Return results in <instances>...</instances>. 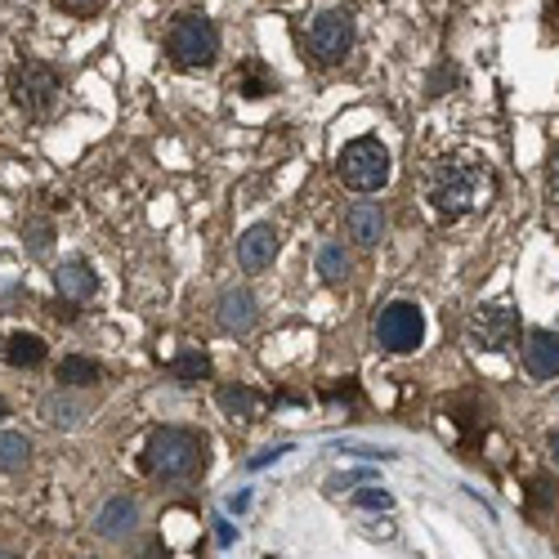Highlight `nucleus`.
<instances>
[{"mask_svg": "<svg viewBox=\"0 0 559 559\" xmlns=\"http://www.w3.org/2000/svg\"><path fill=\"white\" fill-rule=\"evenodd\" d=\"M492 193V183H488V170L471 157H443L435 162L430 170V183H426V198L430 206L443 215V219H461V215H471L488 202Z\"/></svg>", "mask_w": 559, "mask_h": 559, "instance_id": "obj_1", "label": "nucleus"}, {"mask_svg": "<svg viewBox=\"0 0 559 559\" xmlns=\"http://www.w3.org/2000/svg\"><path fill=\"white\" fill-rule=\"evenodd\" d=\"M206 461V439L198 430H183V426H162L148 435L144 443V471L153 479L179 484V479H193Z\"/></svg>", "mask_w": 559, "mask_h": 559, "instance_id": "obj_2", "label": "nucleus"}, {"mask_svg": "<svg viewBox=\"0 0 559 559\" xmlns=\"http://www.w3.org/2000/svg\"><path fill=\"white\" fill-rule=\"evenodd\" d=\"M10 95L14 104L32 117V121H50L63 104V81L55 68H45L40 59H23L14 68V81H10Z\"/></svg>", "mask_w": 559, "mask_h": 559, "instance_id": "obj_3", "label": "nucleus"}, {"mask_svg": "<svg viewBox=\"0 0 559 559\" xmlns=\"http://www.w3.org/2000/svg\"><path fill=\"white\" fill-rule=\"evenodd\" d=\"M166 55L175 59V68H211L219 55L215 23L202 14H179L166 32Z\"/></svg>", "mask_w": 559, "mask_h": 559, "instance_id": "obj_4", "label": "nucleus"}, {"mask_svg": "<svg viewBox=\"0 0 559 559\" xmlns=\"http://www.w3.org/2000/svg\"><path fill=\"white\" fill-rule=\"evenodd\" d=\"M336 175L345 179V189L354 193H377L390 183V153L381 139H354L336 157Z\"/></svg>", "mask_w": 559, "mask_h": 559, "instance_id": "obj_5", "label": "nucleus"}, {"mask_svg": "<svg viewBox=\"0 0 559 559\" xmlns=\"http://www.w3.org/2000/svg\"><path fill=\"white\" fill-rule=\"evenodd\" d=\"M371 336H377V345L385 354H412L426 341V318L412 300H390L377 313V322H371Z\"/></svg>", "mask_w": 559, "mask_h": 559, "instance_id": "obj_6", "label": "nucleus"}, {"mask_svg": "<svg viewBox=\"0 0 559 559\" xmlns=\"http://www.w3.org/2000/svg\"><path fill=\"white\" fill-rule=\"evenodd\" d=\"M305 45L309 55L332 68V63H345V55L354 50V14L349 10H322L309 19V32H305Z\"/></svg>", "mask_w": 559, "mask_h": 559, "instance_id": "obj_7", "label": "nucleus"}, {"mask_svg": "<svg viewBox=\"0 0 559 559\" xmlns=\"http://www.w3.org/2000/svg\"><path fill=\"white\" fill-rule=\"evenodd\" d=\"M520 341V313L510 305H479L471 318V345L475 349H510Z\"/></svg>", "mask_w": 559, "mask_h": 559, "instance_id": "obj_8", "label": "nucleus"}, {"mask_svg": "<svg viewBox=\"0 0 559 559\" xmlns=\"http://www.w3.org/2000/svg\"><path fill=\"white\" fill-rule=\"evenodd\" d=\"M55 292H59V300H63L68 309H76V305H85V300H95L99 277H95V269H90L81 255H72V260H59V264H55Z\"/></svg>", "mask_w": 559, "mask_h": 559, "instance_id": "obj_9", "label": "nucleus"}, {"mask_svg": "<svg viewBox=\"0 0 559 559\" xmlns=\"http://www.w3.org/2000/svg\"><path fill=\"white\" fill-rule=\"evenodd\" d=\"M215 318H219V328H224L228 336H247L255 322H260L255 296H251L247 287H228V292H219V300H215Z\"/></svg>", "mask_w": 559, "mask_h": 559, "instance_id": "obj_10", "label": "nucleus"}, {"mask_svg": "<svg viewBox=\"0 0 559 559\" xmlns=\"http://www.w3.org/2000/svg\"><path fill=\"white\" fill-rule=\"evenodd\" d=\"M273 255H277V228H273V224H251L242 238H238V264H242L247 273L269 269Z\"/></svg>", "mask_w": 559, "mask_h": 559, "instance_id": "obj_11", "label": "nucleus"}, {"mask_svg": "<svg viewBox=\"0 0 559 559\" xmlns=\"http://www.w3.org/2000/svg\"><path fill=\"white\" fill-rule=\"evenodd\" d=\"M524 367L533 381H550L559 377V336L555 332H528L524 336Z\"/></svg>", "mask_w": 559, "mask_h": 559, "instance_id": "obj_12", "label": "nucleus"}, {"mask_svg": "<svg viewBox=\"0 0 559 559\" xmlns=\"http://www.w3.org/2000/svg\"><path fill=\"white\" fill-rule=\"evenodd\" d=\"M345 228H349V238L358 247H377L385 238V211L381 206H371V202H358L349 215H345Z\"/></svg>", "mask_w": 559, "mask_h": 559, "instance_id": "obj_13", "label": "nucleus"}, {"mask_svg": "<svg viewBox=\"0 0 559 559\" xmlns=\"http://www.w3.org/2000/svg\"><path fill=\"white\" fill-rule=\"evenodd\" d=\"M134 524H139V506H134L130 497H112V501L99 510V520H95V528H99L108 542L130 537V533H134Z\"/></svg>", "mask_w": 559, "mask_h": 559, "instance_id": "obj_14", "label": "nucleus"}, {"mask_svg": "<svg viewBox=\"0 0 559 559\" xmlns=\"http://www.w3.org/2000/svg\"><path fill=\"white\" fill-rule=\"evenodd\" d=\"M40 416H45L50 426H59V430H76L85 416H90V407H85V399H72L68 390H55V394H45Z\"/></svg>", "mask_w": 559, "mask_h": 559, "instance_id": "obj_15", "label": "nucleus"}, {"mask_svg": "<svg viewBox=\"0 0 559 559\" xmlns=\"http://www.w3.org/2000/svg\"><path fill=\"white\" fill-rule=\"evenodd\" d=\"M0 358L10 367H40L45 362V341L32 332H10L5 345H0Z\"/></svg>", "mask_w": 559, "mask_h": 559, "instance_id": "obj_16", "label": "nucleus"}, {"mask_svg": "<svg viewBox=\"0 0 559 559\" xmlns=\"http://www.w3.org/2000/svg\"><path fill=\"white\" fill-rule=\"evenodd\" d=\"M219 407L224 416H233V421H255V412H260V394L251 385H219Z\"/></svg>", "mask_w": 559, "mask_h": 559, "instance_id": "obj_17", "label": "nucleus"}, {"mask_svg": "<svg viewBox=\"0 0 559 559\" xmlns=\"http://www.w3.org/2000/svg\"><path fill=\"white\" fill-rule=\"evenodd\" d=\"M99 381V362H90L81 354H68L59 362V390H85V385H95Z\"/></svg>", "mask_w": 559, "mask_h": 559, "instance_id": "obj_18", "label": "nucleus"}, {"mask_svg": "<svg viewBox=\"0 0 559 559\" xmlns=\"http://www.w3.org/2000/svg\"><path fill=\"white\" fill-rule=\"evenodd\" d=\"M206 377H211V358L198 354V349L179 354V358L170 362V381H179V385H198V381H206Z\"/></svg>", "mask_w": 559, "mask_h": 559, "instance_id": "obj_19", "label": "nucleus"}, {"mask_svg": "<svg viewBox=\"0 0 559 559\" xmlns=\"http://www.w3.org/2000/svg\"><path fill=\"white\" fill-rule=\"evenodd\" d=\"M27 452H32V443H27L23 435L0 430V471H5V475L23 471V465H27Z\"/></svg>", "mask_w": 559, "mask_h": 559, "instance_id": "obj_20", "label": "nucleus"}, {"mask_svg": "<svg viewBox=\"0 0 559 559\" xmlns=\"http://www.w3.org/2000/svg\"><path fill=\"white\" fill-rule=\"evenodd\" d=\"M555 501H559L555 479H550V475H533V479H528V492H524V506L533 510V515H546Z\"/></svg>", "mask_w": 559, "mask_h": 559, "instance_id": "obj_21", "label": "nucleus"}, {"mask_svg": "<svg viewBox=\"0 0 559 559\" xmlns=\"http://www.w3.org/2000/svg\"><path fill=\"white\" fill-rule=\"evenodd\" d=\"M318 273L328 277V283H345L349 277V255H345V247H336V242H328L318 251Z\"/></svg>", "mask_w": 559, "mask_h": 559, "instance_id": "obj_22", "label": "nucleus"}, {"mask_svg": "<svg viewBox=\"0 0 559 559\" xmlns=\"http://www.w3.org/2000/svg\"><path fill=\"white\" fill-rule=\"evenodd\" d=\"M23 238H27V251H32V255H40L45 247H50V224H45V219L23 224Z\"/></svg>", "mask_w": 559, "mask_h": 559, "instance_id": "obj_23", "label": "nucleus"}, {"mask_svg": "<svg viewBox=\"0 0 559 559\" xmlns=\"http://www.w3.org/2000/svg\"><path fill=\"white\" fill-rule=\"evenodd\" d=\"M238 90H242L247 99H264V95H273V81H264V76H260V68H251V72L242 76V85H238Z\"/></svg>", "mask_w": 559, "mask_h": 559, "instance_id": "obj_24", "label": "nucleus"}, {"mask_svg": "<svg viewBox=\"0 0 559 559\" xmlns=\"http://www.w3.org/2000/svg\"><path fill=\"white\" fill-rule=\"evenodd\" d=\"M55 5L63 10V14H76V19H85V14H99L108 0H55Z\"/></svg>", "mask_w": 559, "mask_h": 559, "instance_id": "obj_25", "label": "nucleus"}, {"mask_svg": "<svg viewBox=\"0 0 559 559\" xmlns=\"http://www.w3.org/2000/svg\"><path fill=\"white\" fill-rule=\"evenodd\" d=\"M354 501H358V506H367V510H390V506H394V497H390V492H381V488H362Z\"/></svg>", "mask_w": 559, "mask_h": 559, "instance_id": "obj_26", "label": "nucleus"}, {"mask_svg": "<svg viewBox=\"0 0 559 559\" xmlns=\"http://www.w3.org/2000/svg\"><path fill=\"white\" fill-rule=\"evenodd\" d=\"M546 36L559 40V0H550V5H546Z\"/></svg>", "mask_w": 559, "mask_h": 559, "instance_id": "obj_27", "label": "nucleus"}, {"mask_svg": "<svg viewBox=\"0 0 559 559\" xmlns=\"http://www.w3.org/2000/svg\"><path fill=\"white\" fill-rule=\"evenodd\" d=\"M144 559H166V550H162V542H148V550H144Z\"/></svg>", "mask_w": 559, "mask_h": 559, "instance_id": "obj_28", "label": "nucleus"}, {"mask_svg": "<svg viewBox=\"0 0 559 559\" xmlns=\"http://www.w3.org/2000/svg\"><path fill=\"white\" fill-rule=\"evenodd\" d=\"M550 452H555V461H559V430L550 435Z\"/></svg>", "mask_w": 559, "mask_h": 559, "instance_id": "obj_29", "label": "nucleus"}, {"mask_svg": "<svg viewBox=\"0 0 559 559\" xmlns=\"http://www.w3.org/2000/svg\"><path fill=\"white\" fill-rule=\"evenodd\" d=\"M550 179H555V193H559V157H555V170H550Z\"/></svg>", "mask_w": 559, "mask_h": 559, "instance_id": "obj_30", "label": "nucleus"}, {"mask_svg": "<svg viewBox=\"0 0 559 559\" xmlns=\"http://www.w3.org/2000/svg\"><path fill=\"white\" fill-rule=\"evenodd\" d=\"M5 412H10V407H5V399H0V421H5Z\"/></svg>", "mask_w": 559, "mask_h": 559, "instance_id": "obj_31", "label": "nucleus"}, {"mask_svg": "<svg viewBox=\"0 0 559 559\" xmlns=\"http://www.w3.org/2000/svg\"><path fill=\"white\" fill-rule=\"evenodd\" d=\"M0 559H14V555H5V550H0Z\"/></svg>", "mask_w": 559, "mask_h": 559, "instance_id": "obj_32", "label": "nucleus"}]
</instances>
